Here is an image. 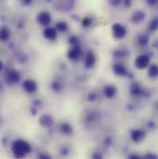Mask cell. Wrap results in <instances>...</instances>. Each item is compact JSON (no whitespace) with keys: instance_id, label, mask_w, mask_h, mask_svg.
I'll use <instances>...</instances> for the list:
<instances>
[{"instance_id":"cell-1","label":"cell","mask_w":158,"mask_h":159,"mask_svg":"<svg viewBox=\"0 0 158 159\" xmlns=\"http://www.w3.org/2000/svg\"><path fill=\"white\" fill-rule=\"evenodd\" d=\"M12 151L16 157L21 158L31 152V146L27 142L22 140H18L14 143Z\"/></svg>"},{"instance_id":"cell-2","label":"cell","mask_w":158,"mask_h":159,"mask_svg":"<svg viewBox=\"0 0 158 159\" xmlns=\"http://www.w3.org/2000/svg\"><path fill=\"white\" fill-rule=\"evenodd\" d=\"M112 32H113V35L114 37L118 38V39H122L123 37H125L127 31L125 29V27L119 23H115L112 26Z\"/></svg>"},{"instance_id":"cell-3","label":"cell","mask_w":158,"mask_h":159,"mask_svg":"<svg viewBox=\"0 0 158 159\" xmlns=\"http://www.w3.org/2000/svg\"><path fill=\"white\" fill-rule=\"evenodd\" d=\"M149 63H150V58H149V57H147L145 55L138 57L136 58V60L134 61L135 67L140 70H142V69H145L146 67H148Z\"/></svg>"},{"instance_id":"cell-4","label":"cell","mask_w":158,"mask_h":159,"mask_svg":"<svg viewBox=\"0 0 158 159\" xmlns=\"http://www.w3.org/2000/svg\"><path fill=\"white\" fill-rule=\"evenodd\" d=\"M37 21L41 25L46 26L50 23L51 21V16L48 12L46 11H42L37 15Z\"/></svg>"},{"instance_id":"cell-5","label":"cell","mask_w":158,"mask_h":159,"mask_svg":"<svg viewBox=\"0 0 158 159\" xmlns=\"http://www.w3.org/2000/svg\"><path fill=\"white\" fill-rule=\"evenodd\" d=\"M22 86H23V89H24L27 93H30L35 92V90H36V88H37V85H36L35 81H34L33 80H26L23 82Z\"/></svg>"},{"instance_id":"cell-6","label":"cell","mask_w":158,"mask_h":159,"mask_svg":"<svg viewBox=\"0 0 158 159\" xmlns=\"http://www.w3.org/2000/svg\"><path fill=\"white\" fill-rule=\"evenodd\" d=\"M95 63V56L93 52H88L85 59H84V64L87 68H92Z\"/></svg>"},{"instance_id":"cell-7","label":"cell","mask_w":158,"mask_h":159,"mask_svg":"<svg viewBox=\"0 0 158 159\" xmlns=\"http://www.w3.org/2000/svg\"><path fill=\"white\" fill-rule=\"evenodd\" d=\"M81 55V50L78 46H74L68 52V57L70 59H78Z\"/></svg>"},{"instance_id":"cell-8","label":"cell","mask_w":158,"mask_h":159,"mask_svg":"<svg viewBox=\"0 0 158 159\" xmlns=\"http://www.w3.org/2000/svg\"><path fill=\"white\" fill-rule=\"evenodd\" d=\"M43 36L48 40H54L56 37V31L52 27H48L43 31Z\"/></svg>"},{"instance_id":"cell-9","label":"cell","mask_w":158,"mask_h":159,"mask_svg":"<svg viewBox=\"0 0 158 159\" xmlns=\"http://www.w3.org/2000/svg\"><path fill=\"white\" fill-rule=\"evenodd\" d=\"M10 37V31L7 27L3 26L0 28V41L6 42Z\"/></svg>"},{"instance_id":"cell-10","label":"cell","mask_w":158,"mask_h":159,"mask_svg":"<svg viewBox=\"0 0 158 159\" xmlns=\"http://www.w3.org/2000/svg\"><path fill=\"white\" fill-rule=\"evenodd\" d=\"M7 80L10 81V82H13V83H16L18 82L20 80V75L18 71L16 70H10L8 71L7 73Z\"/></svg>"},{"instance_id":"cell-11","label":"cell","mask_w":158,"mask_h":159,"mask_svg":"<svg viewBox=\"0 0 158 159\" xmlns=\"http://www.w3.org/2000/svg\"><path fill=\"white\" fill-rule=\"evenodd\" d=\"M145 18V14L143 11H141V10H137L133 13L131 19H132V21L133 22H140L142 21L143 19Z\"/></svg>"},{"instance_id":"cell-12","label":"cell","mask_w":158,"mask_h":159,"mask_svg":"<svg viewBox=\"0 0 158 159\" xmlns=\"http://www.w3.org/2000/svg\"><path fill=\"white\" fill-rule=\"evenodd\" d=\"M113 70H114L115 73H116L117 75H119V76H124V75H126V74H127L126 68H125L123 65L117 64V65H115V66H114Z\"/></svg>"},{"instance_id":"cell-13","label":"cell","mask_w":158,"mask_h":159,"mask_svg":"<svg viewBox=\"0 0 158 159\" xmlns=\"http://www.w3.org/2000/svg\"><path fill=\"white\" fill-rule=\"evenodd\" d=\"M116 88L114 86H111V85H108V86H106L105 90H104V93H105V95L107 96V97H113L115 94H116Z\"/></svg>"},{"instance_id":"cell-14","label":"cell","mask_w":158,"mask_h":159,"mask_svg":"<svg viewBox=\"0 0 158 159\" xmlns=\"http://www.w3.org/2000/svg\"><path fill=\"white\" fill-rule=\"evenodd\" d=\"M40 122H41V124H42L43 126H44V127H49V126L52 125L53 120H52V119H51L49 116H43V117L41 118V119H40Z\"/></svg>"},{"instance_id":"cell-15","label":"cell","mask_w":158,"mask_h":159,"mask_svg":"<svg viewBox=\"0 0 158 159\" xmlns=\"http://www.w3.org/2000/svg\"><path fill=\"white\" fill-rule=\"evenodd\" d=\"M56 28L58 31H60V32H66V31L68 30L69 27H68V24H67L66 22H64V21H59V22L56 23Z\"/></svg>"},{"instance_id":"cell-16","label":"cell","mask_w":158,"mask_h":159,"mask_svg":"<svg viewBox=\"0 0 158 159\" xmlns=\"http://www.w3.org/2000/svg\"><path fill=\"white\" fill-rule=\"evenodd\" d=\"M142 132L141 131V130H135L133 133H132V138H133V140L134 141H136V142H138V141H140L142 138Z\"/></svg>"},{"instance_id":"cell-17","label":"cell","mask_w":158,"mask_h":159,"mask_svg":"<svg viewBox=\"0 0 158 159\" xmlns=\"http://www.w3.org/2000/svg\"><path fill=\"white\" fill-rule=\"evenodd\" d=\"M149 75L151 77H156L157 75V67L156 65H153L150 67V70H149Z\"/></svg>"},{"instance_id":"cell-18","label":"cell","mask_w":158,"mask_h":159,"mask_svg":"<svg viewBox=\"0 0 158 159\" xmlns=\"http://www.w3.org/2000/svg\"><path fill=\"white\" fill-rule=\"evenodd\" d=\"M139 43L141 44H146L148 43V37L146 35H144V34L143 35H141L139 37Z\"/></svg>"},{"instance_id":"cell-19","label":"cell","mask_w":158,"mask_h":159,"mask_svg":"<svg viewBox=\"0 0 158 159\" xmlns=\"http://www.w3.org/2000/svg\"><path fill=\"white\" fill-rule=\"evenodd\" d=\"M91 22H92V20H91L90 18H85V19L83 20V21H82V25L85 26V27H88L89 24H90Z\"/></svg>"},{"instance_id":"cell-20","label":"cell","mask_w":158,"mask_h":159,"mask_svg":"<svg viewBox=\"0 0 158 159\" xmlns=\"http://www.w3.org/2000/svg\"><path fill=\"white\" fill-rule=\"evenodd\" d=\"M150 28H151V30H156V28H157V20H153V22L151 23V25H150Z\"/></svg>"},{"instance_id":"cell-21","label":"cell","mask_w":158,"mask_h":159,"mask_svg":"<svg viewBox=\"0 0 158 159\" xmlns=\"http://www.w3.org/2000/svg\"><path fill=\"white\" fill-rule=\"evenodd\" d=\"M131 92H132L134 94H139V93H140V92H141V89H140L138 86H133V87H132Z\"/></svg>"},{"instance_id":"cell-22","label":"cell","mask_w":158,"mask_h":159,"mask_svg":"<svg viewBox=\"0 0 158 159\" xmlns=\"http://www.w3.org/2000/svg\"><path fill=\"white\" fill-rule=\"evenodd\" d=\"M120 2H121V0H109V3H110L112 6H114V7L119 6V4H120Z\"/></svg>"},{"instance_id":"cell-23","label":"cell","mask_w":158,"mask_h":159,"mask_svg":"<svg viewBox=\"0 0 158 159\" xmlns=\"http://www.w3.org/2000/svg\"><path fill=\"white\" fill-rule=\"evenodd\" d=\"M145 159H156V157L153 155H148V156H146Z\"/></svg>"},{"instance_id":"cell-24","label":"cell","mask_w":158,"mask_h":159,"mask_svg":"<svg viewBox=\"0 0 158 159\" xmlns=\"http://www.w3.org/2000/svg\"><path fill=\"white\" fill-rule=\"evenodd\" d=\"M147 2H148L150 5H156V0H147Z\"/></svg>"},{"instance_id":"cell-25","label":"cell","mask_w":158,"mask_h":159,"mask_svg":"<svg viewBox=\"0 0 158 159\" xmlns=\"http://www.w3.org/2000/svg\"><path fill=\"white\" fill-rule=\"evenodd\" d=\"M40 159H50V158H49V157H48V156H46V155H42V156L40 157Z\"/></svg>"},{"instance_id":"cell-26","label":"cell","mask_w":158,"mask_h":159,"mask_svg":"<svg viewBox=\"0 0 158 159\" xmlns=\"http://www.w3.org/2000/svg\"><path fill=\"white\" fill-rule=\"evenodd\" d=\"M22 1H23V3H24V4H26V5H29V4H30V3H31L33 0H22Z\"/></svg>"},{"instance_id":"cell-27","label":"cell","mask_w":158,"mask_h":159,"mask_svg":"<svg viewBox=\"0 0 158 159\" xmlns=\"http://www.w3.org/2000/svg\"><path fill=\"white\" fill-rule=\"evenodd\" d=\"M129 159H140V157H137V156H131V157H129Z\"/></svg>"},{"instance_id":"cell-28","label":"cell","mask_w":158,"mask_h":159,"mask_svg":"<svg viewBox=\"0 0 158 159\" xmlns=\"http://www.w3.org/2000/svg\"><path fill=\"white\" fill-rule=\"evenodd\" d=\"M3 70V63H2V61H0V71Z\"/></svg>"}]
</instances>
